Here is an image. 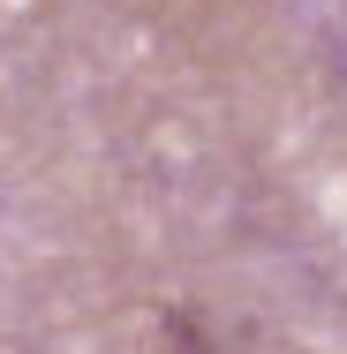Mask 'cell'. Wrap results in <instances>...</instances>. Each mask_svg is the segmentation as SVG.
<instances>
[]
</instances>
